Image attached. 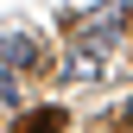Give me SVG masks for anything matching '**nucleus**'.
Segmentation results:
<instances>
[{"mask_svg":"<svg viewBox=\"0 0 133 133\" xmlns=\"http://www.w3.org/2000/svg\"><path fill=\"white\" fill-rule=\"evenodd\" d=\"M63 127H70V114L51 102V108H32V114H19V127H13V133H63Z\"/></svg>","mask_w":133,"mask_h":133,"instance_id":"nucleus-1","label":"nucleus"},{"mask_svg":"<svg viewBox=\"0 0 133 133\" xmlns=\"http://www.w3.org/2000/svg\"><path fill=\"white\" fill-rule=\"evenodd\" d=\"M6 57H13V70H51V63H44V51L25 38V32H13V38H6Z\"/></svg>","mask_w":133,"mask_h":133,"instance_id":"nucleus-2","label":"nucleus"},{"mask_svg":"<svg viewBox=\"0 0 133 133\" xmlns=\"http://www.w3.org/2000/svg\"><path fill=\"white\" fill-rule=\"evenodd\" d=\"M114 127H133V102H127V108H121V114H114Z\"/></svg>","mask_w":133,"mask_h":133,"instance_id":"nucleus-3","label":"nucleus"}]
</instances>
